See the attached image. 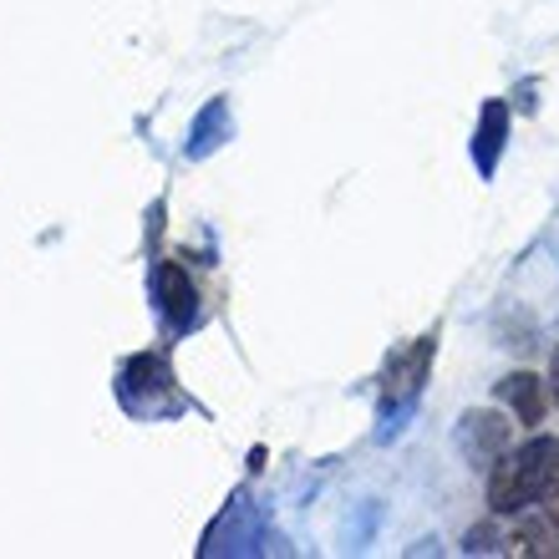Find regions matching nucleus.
<instances>
[{
	"mask_svg": "<svg viewBox=\"0 0 559 559\" xmlns=\"http://www.w3.org/2000/svg\"><path fill=\"white\" fill-rule=\"evenodd\" d=\"M549 392H555V402H559V346H555V356H549Z\"/></svg>",
	"mask_w": 559,
	"mask_h": 559,
	"instance_id": "f8f14e48",
	"label": "nucleus"
},
{
	"mask_svg": "<svg viewBox=\"0 0 559 559\" xmlns=\"http://www.w3.org/2000/svg\"><path fill=\"white\" fill-rule=\"evenodd\" d=\"M224 143H229V103H224V97H214V103L193 118L189 147H183V153H189V158H209V153H214V147H224Z\"/></svg>",
	"mask_w": 559,
	"mask_h": 559,
	"instance_id": "6e6552de",
	"label": "nucleus"
},
{
	"mask_svg": "<svg viewBox=\"0 0 559 559\" xmlns=\"http://www.w3.org/2000/svg\"><path fill=\"white\" fill-rule=\"evenodd\" d=\"M499 402L509 413L519 417L524 427H539L545 423V402H549V382H539L534 371H514L499 382Z\"/></svg>",
	"mask_w": 559,
	"mask_h": 559,
	"instance_id": "423d86ee",
	"label": "nucleus"
},
{
	"mask_svg": "<svg viewBox=\"0 0 559 559\" xmlns=\"http://www.w3.org/2000/svg\"><path fill=\"white\" fill-rule=\"evenodd\" d=\"M555 524H519L514 534H509V539H503V549H509V555H555Z\"/></svg>",
	"mask_w": 559,
	"mask_h": 559,
	"instance_id": "1a4fd4ad",
	"label": "nucleus"
},
{
	"mask_svg": "<svg viewBox=\"0 0 559 559\" xmlns=\"http://www.w3.org/2000/svg\"><path fill=\"white\" fill-rule=\"evenodd\" d=\"M559 473V442L555 438H530L524 448L503 453L493 463V478H488V503L493 514H524L530 503H539L549 493Z\"/></svg>",
	"mask_w": 559,
	"mask_h": 559,
	"instance_id": "f257e3e1",
	"label": "nucleus"
},
{
	"mask_svg": "<svg viewBox=\"0 0 559 559\" xmlns=\"http://www.w3.org/2000/svg\"><path fill=\"white\" fill-rule=\"evenodd\" d=\"M153 295H158V316L174 336H183V331L199 325V290H193L189 270L178 265V260H163L158 265V275H153Z\"/></svg>",
	"mask_w": 559,
	"mask_h": 559,
	"instance_id": "20e7f679",
	"label": "nucleus"
},
{
	"mask_svg": "<svg viewBox=\"0 0 559 559\" xmlns=\"http://www.w3.org/2000/svg\"><path fill=\"white\" fill-rule=\"evenodd\" d=\"M509 438H514V427L503 423L499 413H468L463 427H457V448H463V457L478 463V468L499 463L503 448H509Z\"/></svg>",
	"mask_w": 559,
	"mask_h": 559,
	"instance_id": "39448f33",
	"label": "nucleus"
},
{
	"mask_svg": "<svg viewBox=\"0 0 559 559\" xmlns=\"http://www.w3.org/2000/svg\"><path fill=\"white\" fill-rule=\"evenodd\" d=\"M118 402L122 413L138 417V423H168V417L189 413V397L178 386L168 356L158 352H138L118 367Z\"/></svg>",
	"mask_w": 559,
	"mask_h": 559,
	"instance_id": "f03ea898",
	"label": "nucleus"
},
{
	"mask_svg": "<svg viewBox=\"0 0 559 559\" xmlns=\"http://www.w3.org/2000/svg\"><path fill=\"white\" fill-rule=\"evenodd\" d=\"M432 352H438V336H423V341H413L407 352H392L386 377H382V417H402L417 402L423 377H427V367H432Z\"/></svg>",
	"mask_w": 559,
	"mask_h": 559,
	"instance_id": "7ed1b4c3",
	"label": "nucleus"
},
{
	"mask_svg": "<svg viewBox=\"0 0 559 559\" xmlns=\"http://www.w3.org/2000/svg\"><path fill=\"white\" fill-rule=\"evenodd\" d=\"M488 539H493V530H473V534H468V545H463V549H468V555H473V549L484 555V549H493Z\"/></svg>",
	"mask_w": 559,
	"mask_h": 559,
	"instance_id": "9d476101",
	"label": "nucleus"
},
{
	"mask_svg": "<svg viewBox=\"0 0 559 559\" xmlns=\"http://www.w3.org/2000/svg\"><path fill=\"white\" fill-rule=\"evenodd\" d=\"M503 138H509V103H493L484 107V122H478V133H473V163H478V174L493 178L499 168V153H503Z\"/></svg>",
	"mask_w": 559,
	"mask_h": 559,
	"instance_id": "0eeeda50",
	"label": "nucleus"
},
{
	"mask_svg": "<svg viewBox=\"0 0 559 559\" xmlns=\"http://www.w3.org/2000/svg\"><path fill=\"white\" fill-rule=\"evenodd\" d=\"M549 524L559 534V473H555V484H549Z\"/></svg>",
	"mask_w": 559,
	"mask_h": 559,
	"instance_id": "9b49d317",
	"label": "nucleus"
}]
</instances>
